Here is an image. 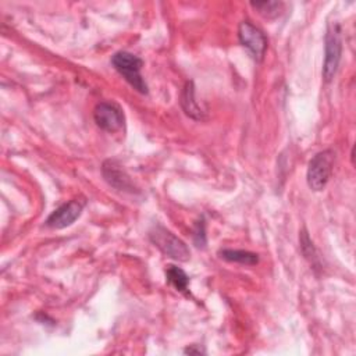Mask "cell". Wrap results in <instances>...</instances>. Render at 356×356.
I'll return each instance as SVG.
<instances>
[{"label":"cell","instance_id":"cell-1","mask_svg":"<svg viewBox=\"0 0 356 356\" xmlns=\"http://www.w3.org/2000/svg\"><path fill=\"white\" fill-rule=\"evenodd\" d=\"M111 64L115 71L139 93L146 95L147 83L140 75V68L143 65L142 58L129 53V51H118L111 57Z\"/></svg>","mask_w":356,"mask_h":356},{"label":"cell","instance_id":"cell-2","mask_svg":"<svg viewBox=\"0 0 356 356\" xmlns=\"http://www.w3.org/2000/svg\"><path fill=\"white\" fill-rule=\"evenodd\" d=\"M149 238L165 256L177 261H188L191 259V250L185 242L165 227L156 224L149 231Z\"/></svg>","mask_w":356,"mask_h":356},{"label":"cell","instance_id":"cell-3","mask_svg":"<svg viewBox=\"0 0 356 356\" xmlns=\"http://www.w3.org/2000/svg\"><path fill=\"white\" fill-rule=\"evenodd\" d=\"M334 160H335V153L331 149L321 150L312 157L307 165V172H306L307 185L312 191L318 192L325 188L332 174Z\"/></svg>","mask_w":356,"mask_h":356},{"label":"cell","instance_id":"cell-4","mask_svg":"<svg viewBox=\"0 0 356 356\" xmlns=\"http://www.w3.org/2000/svg\"><path fill=\"white\" fill-rule=\"evenodd\" d=\"M342 54V38L341 28L337 22H330L325 33V46H324V65H323V78L325 82H331L337 74Z\"/></svg>","mask_w":356,"mask_h":356},{"label":"cell","instance_id":"cell-5","mask_svg":"<svg viewBox=\"0 0 356 356\" xmlns=\"http://www.w3.org/2000/svg\"><path fill=\"white\" fill-rule=\"evenodd\" d=\"M238 39L256 61L263 60L267 50V38L260 28L253 25L249 19H245L238 26Z\"/></svg>","mask_w":356,"mask_h":356},{"label":"cell","instance_id":"cell-6","mask_svg":"<svg viewBox=\"0 0 356 356\" xmlns=\"http://www.w3.org/2000/svg\"><path fill=\"white\" fill-rule=\"evenodd\" d=\"M86 200L83 197H75L57 207L46 220V225L53 229H61L70 227L82 213Z\"/></svg>","mask_w":356,"mask_h":356},{"label":"cell","instance_id":"cell-7","mask_svg":"<svg viewBox=\"0 0 356 356\" xmlns=\"http://www.w3.org/2000/svg\"><path fill=\"white\" fill-rule=\"evenodd\" d=\"M95 122L99 128L107 132H115L124 127V113L120 106L110 102H102L93 111Z\"/></svg>","mask_w":356,"mask_h":356},{"label":"cell","instance_id":"cell-8","mask_svg":"<svg viewBox=\"0 0 356 356\" xmlns=\"http://www.w3.org/2000/svg\"><path fill=\"white\" fill-rule=\"evenodd\" d=\"M118 167H120V165H117V164H115L114 161H111V160L104 161L102 171H103V175H104L106 181H107L110 185H113L114 188L132 192L134 189H132V184H131L128 175H127L121 168H118Z\"/></svg>","mask_w":356,"mask_h":356},{"label":"cell","instance_id":"cell-9","mask_svg":"<svg viewBox=\"0 0 356 356\" xmlns=\"http://www.w3.org/2000/svg\"><path fill=\"white\" fill-rule=\"evenodd\" d=\"M181 107L185 111V114L193 120H202L204 111L199 106V103L195 99V86L192 81H188L182 89L181 93Z\"/></svg>","mask_w":356,"mask_h":356},{"label":"cell","instance_id":"cell-10","mask_svg":"<svg viewBox=\"0 0 356 356\" xmlns=\"http://www.w3.org/2000/svg\"><path fill=\"white\" fill-rule=\"evenodd\" d=\"M218 256L229 263H239V264H245V266H254L259 263V254L249 252V250L222 249L218 252Z\"/></svg>","mask_w":356,"mask_h":356},{"label":"cell","instance_id":"cell-11","mask_svg":"<svg viewBox=\"0 0 356 356\" xmlns=\"http://www.w3.org/2000/svg\"><path fill=\"white\" fill-rule=\"evenodd\" d=\"M165 277L170 285H172L178 292L188 293V286H189V277L186 273L177 267V266H167L165 268Z\"/></svg>","mask_w":356,"mask_h":356},{"label":"cell","instance_id":"cell-12","mask_svg":"<svg viewBox=\"0 0 356 356\" xmlns=\"http://www.w3.org/2000/svg\"><path fill=\"white\" fill-rule=\"evenodd\" d=\"M250 6L254 10H257V13L260 15L271 19L281 14L284 3H281V1H257V3H250Z\"/></svg>","mask_w":356,"mask_h":356},{"label":"cell","instance_id":"cell-13","mask_svg":"<svg viewBox=\"0 0 356 356\" xmlns=\"http://www.w3.org/2000/svg\"><path fill=\"white\" fill-rule=\"evenodd\" d=\"M299 242H300V248H302V253L306 259H309L312 263H314V259L317 257L316 256V249L313 246V242L310 241L306 229H303L299 235Z\"/></svg>","mask_w":356,"mask_h":356},{"label":"cell","instance_id":"cell-14","mask_svg":"<svg viewBox=\"0 0 356 356\" xmlns=\"http://www.w3.org/2000/svg\"><path fill=\"white\" fill-rule=\"evenodd\" d=\"M193 242L197 248H204L206 234H204V221L199 220L193 228Z\"/></svg>","mask_w":356,"mask_h":356}]
</instances>
